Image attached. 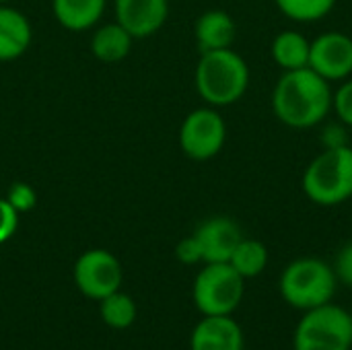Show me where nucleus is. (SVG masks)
<instances>
[{"label":"nucleus","mask_w":352,"mask_h":350,"mask_svg":"<svg viewBox=\"0 0 352 350\" xmlns=\"http://www.w3.org/2000/svg\"><path fill=\"white\" fill-rule=\"evenodd\" d=\"M332 83L307 66L283 72L272 89L270 105L280 124L293 130H309L326 122L332 111Z\"/></svg>","instance_id":"nucleus-1"},{"label":"nucleus","mask_w":352,"mask_h":350,"mask_svg":"<svg viewBox=\"0 0 352 350\" xmlns=\"http://www.w3.org/2000/svg\"><path fill=\"white\" fill-rule=\"evenodd\" d=\"M250 66L233 47L202 52L196 64V91L210 107H229L248 93Z\"/></svg>","instance_id":"nucleus-2"},{"label":"nucleus","mask_w":352,"mask_h":350,"mask_svg":"<svg viewBox=\"0 0 352 350\" xmlns=\"http://www.w3.org/2000/svg\"><path fill=\"white\" fill-rule=\"evenodd\" d=\"M301 188L318 206H338L352 198V144L324 149L303 171Z\"/></svg>","instance_id":"nucleus-3"},{"label":"nucleus","mask_w":352,"mask_h":350,"mask_svg":"<svg viewBox=\"0 0 352 350\" xmlns=\"http://www.w3.org/2000/svg\"><path fill=\"white\" fill-rule=\"evenodd\" d=\"M336 272L320 258H297L280 274L278 291L285 303L299 311L326 305L336 293Z\"/></svg>","instance_id":"nucleus-4"},{"label":"nucleus","mask_w":352,"mask_h":350,"mask_svg":"<svg viewBox=\"0 0 352 350\" xmlns=\"http://www.w3.org/2000/svg\"><path fill=\"white\" fill-rule=\"evenodd\" d=\"M295 350H351L352 316L332 301L303 311L293 336Z\"/></svg>","instance_id":"nucleus-5"},{"label":"nucleus","mask_w":352,"mask_h":350,"mask_svg":"<svg viewBox=\"0 0 352 350\" xmlns=\"http://www.w3.org/2000/svg\"><path fill=\"white\" fill-rule=\"evenodd\" d=\"M245 293V278L229 264H206L192 289V299L202 316H233L241 305Z\"/></svg>","instance_id":"nucleus-6"},{"label":"nucleus","mask_w":352,"mask_h":350,"mask_svg":"<svg viewBox=\"0 0 352 350\" xmlns=\"http://www.w3.org/2000/svg\"><path fill=\"white\" fill-rule=\"evenodd\" d=\"M227 142V124L217 107H198L190 111L179 128V146L194 161L214 159Z\"/></svg>","instance_id":"nucleus-7"},{"label":"nucleus","mask_w":352,"mask_h":350,"mask_svg":"<svg viewBox=\"0 0 352 350\" xmlns=\"http://www.w3.org/2000/svg\"><path fill=\"white\" fill-rule=\"evenodd\" d=\"M74 285L85 297L101 301L120 291L122 264L107 250H89L74 264Z\"/></svg>","instance_id":"nucleus-8"},{"label":"nucleus","mask_w":352,"mask_h":350,"mask_svg":"<svg viewBox=\"0 0 352 350\" xmlns=\"http://www.w3.org/2000/svg\"><path fill=\"white\" fill-rule=\"evenodd\" d=\"M309 68L328 83L352 76V37L342 31H324L311 41Z\"/></svg>","instance_id":"nucleus-9"},{"label":"nucleus","mask_w":352,"mask_h":350,"mask_svg":"<svg viewBox=\"0 0 352 350\" xmlns=\"http://www.w3.org/2000/svg\"><path fill=\"white\" fill-rule=\"evenodd\" d=\"M167 17L169 0H116V19L134 39L155 35Z\"/></svg>","instance_id":"nucleus-10"},{"label":"nucleus","mask_w":352,"mask_h":350,"mask_svg":"<svg viewBox=\"0 0 352 350\" xmlns=\"http://www.w3.org/2000/svg\"><path fill=\"white\" fill-rule=\"evenodd\" d=\"M200 248L204 264L229 262L237 243L243 239L239 225L229 217H210L194 231Z\"/></svg>","instance_id":"nucleus-11"},{"label":"nucleus","mask_w":352,"mask_h":350,"mask_svg":"<svg viewBox=\"0 0 352 350\" xmlns=\"http://www.w3.org/2000/svg\"><path fill=\"white\" fill-rule=\"evenodd\" d=\"M241 326L231 316H204L190 336V350H243Z\"/></svg>","instance_id":"nucleus-12"},{"label":"nucleus","mask_w":352,"mask_h":350,"mask_svg":"<svg viewBox=\"0 0 352 350\" xmlns=\"http://www.w3.org/2000/svg\"><path fill=\"white\" fill-rule=\"evenodd\" d=\"M194 35H196V43H198L200 54L225 50V47L233 45L235 35H237V25L227 10L212 8V10H206L198 17L196 27H194Z\"/></svg>","instance_id":"nucleus-13"},{"label":"nucleus","mask_w":352,"mask_h":350,"mask_svg":"<svg viewBox=\"0 0 352 350\" xmlns=\"http://www.w3.org/2000/svg\"><path fill=\"white\" fill-rule=\"evenodd\" d=\"M33 39L29 19L6 4H0V62L21 58Z\"/></svg>","instance_id":"nucleus-14"},{"label":"nucleus","mask_w":352,"mask_h":350,"mask_svg":"<svg viewBox=\"0 0 352 350\" xmlns=\"http://www.w3.org/2000/svg\"><path fill=\"white\" fill-rule=\"evenodd\" d=\"M107 0H52L56 21L68 31H87L103 17Z\"/></svg>","instance_id":"nucleus-15"},{"label":"nucleus","mask_w":352,"mask_h":350,"mask_svg":"<svg viewBox=\"0 0 352 350\" xmlns=\"http://www.w3.org/2000/svg\"><path fill=\"white\" fill-rule=\"evenodd\" d=\"M309 52L311 41L295 29H285L278 35H274L270 43V56L276 62V66L285 70H299L309 66Z\"/></svg>","instance_id":"nucleus-16"},{"label":"nucleus","mask_w":352,"mask_h":350,"mask_svg":"<svg viewBox=\"0 0 352 350\" xmlns=\"http://www.w3.org/2000/svg\"><path fill=\"white\" fill-rule=\"evenodd\" d=\"M134 37L116 21L99 27L91 37V52L101 62H120L132 50Z\"/></svg>","instance_id":"nucleus-17"},{"label":"nucleus","mask_w":352,"mask_h":350,"mask_svg":"<svg viewBox=\"0 0 352 350\" xmlns=\"http://www.w3.org/2000/svg\"><path fill=\"white\" fill-rule=\"evenodd\" d=\"M268 248L258 239H241L229 260V264L248 281L260 276L268 266Z\"/></svg>","instance_id":"nucleus-18"},{"label":"nucleus","mask_w":352,"mask_h":350,"mask_svg":"<svg viewBox=\"0 0 352 350\" xmlns=\"http://www.w3.org/2000/svg\"><path fill=\"white\" fill-rule=\"evenodd\" d=\"M101 320L113 328V330H126L134 324L136 320V303L130 295L126 293H111L105 299H101Z\"/></svg>","instance_id":"nucleus-19"},{"label":"nucleus","mask_w":352,"mask_h":350,"mask_svg":"<svg viewBox=\"0 0 352 350\" xmlns=\"http://www.w3.org/2000/svg\"><path fill=\"white\" fill-rule=\"evenodd\" d=\"M276 8L295 23H318L328 17L338 0H274Z\"/></svg>","instance_id":"nucleus-20"},{"label":"nucleus","mask_w":352,"mask_h":350,"mask_svg":"<svg viewBox=\"0 0 352 350\" xmlns=\"http://www.w3.org/2000/svg\"><path fill=\"white\" fill-rule=\"evenodd\" d=\"M332 111L336 118L352 128V78H346L338 85L332 97Z\"/></svg>","instance_id":"nucleus-21"},{"label":"nucleus","mask_w":352,"mask_h":350,"mask_svg":"<svg viewBox=\"0 0 352 350\" xmlns=\"http://www.w3.org/2000/svg\"><path fill=\"white\" fill-rule=\"evenodd\" d=\"M6 200L10 202V206L21 215V212H29L31 208H35L37 204V194L35 190L25 184V182H16L8 188V194H6Z\"/></svg>","instance_id":"nucleus-22"},{"label":"nucleus","mask_w":352,"mask_h":350,"mask_svg":"<svg viewBox=\"0 0 352 350\" xmlns=\"http://www.w3.org/2000/svg\"><path fill=\"white\" fill-rule=\"evenodd\" d=\"M320 142L324 149H342V146H351V138H349V126L338 122H328L322 126V134H320Z\"/></svg>","instance_id":"nucleus-23"},{"label":"nucleus","mask_w":352,"mask_h":350,"mask_svg":"<svg viewBox=\"0 0 352 350\" xmlns=\"http://www.w3.org/2000/svg\"><path fill=\"white\" fill-rule=\"evenodd\" d=\"M19 229V212L6 198H0V245L6 243Z\"/></svg>","instance_id":"nucleus-24"},{"label":"nucleus","mask_w":352,"mask_h":350,"mask_svg":"<svg viewBox=\"0 0 352 350\" xmlns=\"http://www.w3.org/2000/svg\"><path fill=\"white\" fill-rule=\"evenodd\" d=\"M175 258H177L182 264H186V266H194V264L204 262V260H202V248H200L196 235L184 237V239L175 245Z\"/></svg>","instance_id":"nucleus-25"},{"label":"nucleus","mask_w":352,"mask_h":350,"mask_svg":"<svg viewBox=\"0 0 352 350\" xmlns=\"http://www.w3.org/2000/svg\"><path fill=\"white\" fill-rule=\"evenodd\" d=\"M332 268L340 283H344L346 287H352V241L338 252Z\"/></svg>","instance_id":"nucleus-26"},{"label":"nucleus","mask_w":352,"mask_h":350,"mask_svg":"<svg viewBox=\"0 0 352 350\" xmlns=\"http://www.w3.org/2000/svg\"><path fill=\"white\" fill-rule=\"evenodd\" d=\"M6 2H10V0H0V4H6Z\"/></svg>","instance_id":"nucleus-27"}]
</instances>
